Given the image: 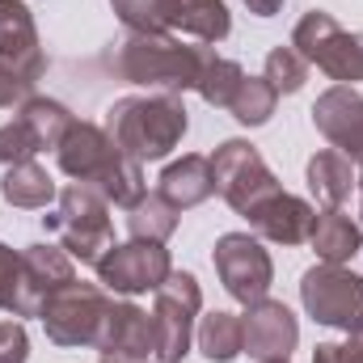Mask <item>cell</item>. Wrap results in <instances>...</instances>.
<instances>
[{
  "instance_id": "ba28073f",
  "label": "cell",
  "mask_w": 363,
  "mask_h": 363,
  "mask_svg": "<svg viewBox=\"0 0 363 363\" xmlns=\"http://www.w3.org/2000/svg\"><path fill=\"white\" fill-rule=\"evenodd\" d=\"M300 304L317 325L359 334L363 330V279L347 267H308L300 279Z\"/></svg>"
},
{
  "instance_id": "1f68e13d",
  "label": "cell",
  "mask_w": 363,
  "mask_h": 363,
  "mask_svg": "<svg viewBox=\"0 0 363 363\" xmlns=\"http://www.w3.org/2000/svg\"><path fill=\"white\" fill-rule=\"evenodd\" d=\"M26 97H34V81H26L21 72H13L9 64H0V110L21 106Z\"/></svg>"
},
{
  "instance_id": "ffe728a7",
  "label": "cell",
  "mask_w": 363,
  "mask_h": 363,
  "mask_svg": "<svg viewBox=\"0 0 363 363\" xmlns=\"http://www.w3.org/2000/svg\"><path fill=\"white\" fill-rule=\"evenodd\" d=\"M313 254L330 267H347L355 254L363 250V228L342 211V207H325L317 211V224H313V237H308Z\"/></svg>"
},
{
  "instance_id": "5b68a950",
  "label": "cell",
  "mask_w": 363,
  "mask_h": 363,
  "mask_svg": "<svg viewBox=\"0 0 363 363\" xmlns=\"http://www.w3.org/2000/svg\"><path fill=\"white\" fill-rule=\"evenodd\" d=\"M291 47L313 64L321 68L330 81L338 85H355L363 81V34H351L334 21V13L325 9H308L296 30H291Z\"/></svg>"
},
{
  "instance_id": "4dcf8cb0",
  "label": "cell",
  "mask_w": 363,
  "mask_h": 363,
  "mask_svg": "<svg viewBox=\"0 0 363 363\" xmlns=\"http://www.w3.org/2000/svg\"><path fill=\"white\" fill-rule=\"evenodd\" d=\"M30 359V334L21 321H0V363H26Z\"/></svg>"
},
{
  "instance_id": "d4e9b609",
  "label": "cell",
  "mask_w": 363,
  "mask_h": 363,
  "mask_svg": "<svg viewBox=\"0 0 363 363\" xmlns=\"http://www.w3.org/2000/svg\"><path fill=\"white\" fill-rule=\"evenodd\" d=\"M178 207L157 190V194H144L135 207H131V216H127V233H131V241H169L174 233H178Z\"/></svg>"
},
{
  "instance_id": "d590c367",
  "label": "cell",
  "mask_w": 363,
  "mask_h": 363,
  "mask_svg": "<svg viewBox=\"0 0 363 363\" xmlns=\"http://www.w3.org/2000/svg\"><path fill=\"white\" fill-rule=\"evenodd\" d=\"M101 363H152L148 355H127V351H101Z\"/></svg>"
},
{
  "instance_id": "44dd1931",
  "label": "cell",
  "mask_w": 363,
  "mask_h": 363,
  "mask_svg": "<svg viewBox=\"0 0 363 363\" xmlns=\"http://www.w3.org/2000/svg\"><path fill=\"white\" fill-rule=\"evenodd\" d=\"M304 178H308V190H313V199H317L321 207H342V203L351 199L355 169H351V161H347L338 148H325V152H313V157H308Z\"/></svg>"
},
{
  "instance_id": "9c48e42d",
  "label": "cell",
  "mask_w": 363,
  "mask_h": 363,
  "mask_svg": "<svg viewBox=\"0 0 363 363\" xmlns=\"http://www.w3.org/2000/svg\"><path fill=\"white\" fill-rule=\"evenodd\" d=\"M211 174H216V194L237 216H250L262 199L283 190L279 178L271 174V165L262 161V152L250 140H224L211 152Z\"/></svg>"
},
{
  "instance_id": "83f0119b",
  "label": "cell",
  "mask_w": 363,
  "mask_h": 363,
  "mask_svg": "<svg viewBox=\"0 0 363 363\" xmlns=\"http://www.w3.org/2000/svg\"><path fill=\"white\" fill-rule=\"evenodd\" d=\"M267 81L274 85V93H300L308 81V60L296 51V47H274L267 55Z\"/></svg>"
},
{
  "instance_id": "e575fe53",
  "label": "cell",
  "mask_w": 363,
  "mask_h": 363,
  "mask_svg": "<svg viewBox=\"0 0 363 363\" xmlns=\"http://www.w3.org/2000/svg\"><path fill=\"white\" fill-rule=\"evenodd\" d=\"M245 9H250L254 17H274V13L283 9V0H245Z\"/></svg>"
},
{
  "instance_id": "8992f818",
  "label": "cell",
  "mask_w": 363,
  "mask_h": 363,
  "mask_svg": "<svg viewBox=\"0 0 363 363\" xmlns=\"http://www.w3.org/2000/svg\"><path fill=\"white\" fill-rule=\"evenodd\" d=\"M110 304H114V300H110V291H106L101 283H81V279H72L68 287H60V291L43 304L38 321H43V330H47V338H51L55 347H97Z\"/></svg>"
},
{
  "instance_id": "7c38bea8",
  "label": "cell",
  "mask_w": 363,
  "mask_h": 363,
  "mask_svg": "<svg viewBox=\"0 0 363 363\" xmlns=\"http://www.w3.org/2000/svg\"><path fill=\"white\" fill-rule=\"evenodd\" d=\"M77 279V262L60 245H26L21 267H17V287H13V317H38L43 304Z\"/></svg>"
},
{
  "instance_id": "cb8c5ba5",
  "label": "cell",
  "mask_w": 363,
  "mask_h": 363,
  "mask_svg": "<svg viewBox=\"0 0 363 363\" xmlns=\"http://www.w3.org/2000/svg\"><path fill=\"white\" fill-rule=\"evenodd\" d=\"M0 194L9 207H21V211H38L55 199V182L43 165L34 161H21V165H9L4 178H0Z\"/></svg>"
},
{
  "instance_id": "f546056e",
  "label": "cell",
  "mask_w": 363,
  "mask_h": 363,
  "mask_svg": "<svg viewBox=\"0 0 363 363\" xmlns=\"http://www.w3.org/2000/svg\"><path fill=\"white\" fill-rule=\"evenodd\" d=\"M43 148L34 144V135L26 131V123L21 118H13V123H4L0 127V165L9 169V165H21V161H34Z\"/></svg>"
},
{
  "instance_id": "4fadbf2b",
  "label": "cell",
  "mask_w": 363,
  "mask_h": 363,
  "mask_svg": "<svg viewBox=\"0 0 363 363\" xmlns=\"http://www.w3.org/2000/svg\"><path fill=\"white\" fill-rule=\"evenodd\" d=\"M313 127L347 157L363 165V93L355 85H330L313 101Z\"/></svg>"
},
{
  "instance_id": "2e32d148",
  "label": "cell",
  "mask_w": 363,
  "mask_h": 363,
  "mask_svg": "<svg viewBox=\"0 0 363 363\" xmlns=\"http://www.w3.org/2000/svg\"><path fill=\"white\" fill-rule=\"evenodd\" d=\"M0 64H9L13 72H21L34 85L47 72V55L38 47V26H34V13L26 9V0H0Z\"/></svg>"
},
{
  "instance_id": "6da1fadb",
  "label": "cell",
  "mask_w": 363,
  "mask_h": 363,
  "mask_svg": "<svg viewBox=\"0 0 363 363\" xmlns=\"http://www.w3.org/2000/svg\"><path fill=\"white\" fill-rule=\"evenodd\" d=\"M55 161H60V169L68 174L72 182H81V186H93L106 203H114V207H135L144 194H148V182H144V165L135 161V157H127L114 140H110V131L106 127H97V123H72L68 127V135H64V144L55 148Z\"/></svg>"
},
{
  "instance_id": "d6986e66",
  "label": "cell",
  "mask_w": 363,
  "mask_h": 363,
  "mask_svg": "<svg viewBox=\"0 0 363 363\" xmlns=\"http://www.w3.org/2000/svg\"><path fill=\"white\" fill-rule=\"evenodd\" d=\"M161 194L178 207V211H190L199 203H207L216 194V174H211V157H199V152H186L182 161H169L161 169Z\"/></svg>"
},
{
  "instance_id": "7402d4cb",
  "label": "cell",
  "mask_w": 363,
  "mask_h": 363,
  "mask_svg": "<svg viewBox=\"0 0 363 363\" xmlns=\"http://www.w3.org/2000/svg\"><path fill=\"white\" fill-rule=\"evenodd\" d=\"M194 342H199L203 359L233 363L241 351H245V325H241V317H237V313L216 308V313L199 317V325H194Z\"/></svg>"
},
{
  "instance_id": "d6a6232c",
  "label": "cell",
  "mask_w": 363,
  "mask_h": 363,
  "mask_svg": "<svg viewBox=\"0 0 363 363\" xmlns=\"http://www.w3.org/2000/svg\"><path fill=\"white\" fill-rule=\"evenodd\" d=\"M17 267H21V254H13L4 241H0V313L13 308V287H17Z\"/></svg>"
},
{
  "instance_id": "52a82bcc",
  "label": "cell",
  "mask_w": 363,
  "mask_h": 363,
  "mask_svg": "<svg viewBox=\"0 0 363 363\" xmlns=\"http://www.w3.org/2000/svg\"><path fill=\"white\" fill-rule=\"evenodd\" d=\"M152 338H157V359L182 363L190 355L199 308H203V287L190 271H174L152 291Z\"/></svg>"
},
{
  "instance_id": "836d02e7",
  "label": "cell",
  "mask_w": 363,
  "mask_h": 363,
  "mask_svg": "<svg viewBox=\"0 0 363 363\" xmlns=\"http://www.w3.org/2000/svg\"><path fill=\"white\" fill-rule=\"evenodd\" d=\"M313 363H342V342H317Z\"/></svg>"
},
{
  "instance_id": "e0dca14e",
  "label": "cell",
  "mask_w": 363,
  "mask_h": 363,
  "mask_svg": "<svg viewBox=\"0 0 363 363\" xmlns=\"http://www.w3.org/2000/svg\"><path fill=\"white\" fill-rule=\"evenodd\" d=\"M161 17L169 34H190L194 43H224L233 34V13L224 0H161Z\"/></svg>"
},
{
  "instance_id": "484cf974",
  "label": "cell",
  "mask_w": 363,
  "mask_h": 363,
  "mask_svg": "<svg viewBox=\"0 0 363 363\" xmlns=\"http://www.w3.org/2000/svg\"><path fill=\"white\" fill-rule=\"evenodd\" d=\"M241 81H245V68H241L237 60H224V55H216V47H203V68H199L194 93H199L207 106L228 110V101H233V93H237Z\"/></svg>"
},
{
  "instance_id": "f35d334b",
  "label": "cell",
  "mask_w": 363,
  "mask_h": 363,
  "mask_svg": "<svg viewBox=\"0 0 363 363\" xmlns=\"http://www.w3.org/2000/svg\"><path fill=\"white\" fill-rule=\"evenodd\" d=\"M359 216H363V203H359Z\"/></svg>"
},
{
  "instance_id": "8d00e7d4",
  "label": "cell",
  "mask_w": 363,
  "mask_h": 363,
  "mask_svg": "<svg viewBox=\"0 0 363 363\" xmlns=\"http://www.w3.org/2000/svg\"><path fill=\"white\" fill-rule=\"evenodd\" d=\"M355 186H359V194H363V165H359V178H355Z\"/></svg>"
},
{
  "instance_id": "4316f807",
  "label": "cell",
  "mask_w": 363,
  "mask_h": 363,
  "mask_svg": "<svg viewBox=\"0 0 363 363\" xmlns=\"http://www.w3.org/2000/svg\"><path fill=\"white\" fill-rule=\"evenodd\" d=\"M274 106H279V93L267 77H245L237 93H233V101H228V114L241 123V127H267L274 114Z\"/></svg>"
},
{
  "instance_id": "277c9868",
  "label": "cell",
  "mask_w": 363,
  "mask_h": 363,
  "mask_svg": "<svg viewBox=\"0 0 363 363\" xmlns=\"http://www.w3.org/2000/svg\"><path fill=\"white\" fill-rule=\"evenodd\" d=\"M43 228L60 237V250L72 262L97 267L106 250H114V228H110V203L93 186H64L60 190V211L43 216Z\"/></svg>"
},
{
  "instance_id": "5bb4252c",
  "label": "cell",
  "mask_w": 363,
  "mask_h": 363,
  "mask_svg": "<svg viewBox=\"0 0 363 363\" xmlns=\"http://www.w3.org/2000/svg\"><path fill=\"white\" fill-rule=\"evenodd\" d=\"M241 325H245V355L258 363L267 359H291V351H296V342H300V321H296V313L283 304V300H258V304H250L245 308V317H241Z\"/></svg>"
},
{
  "instance_id": "3957f363",
  "label": "cell",
  "mask_w": 363,
  "mask_h": 363,
  "mask_svg": "<svg viewBox=\"0 0 363 363\" xmlns=\"http://www.w3.org/2000/svg\"><path fill=\"white\" fill-rule=\"evenodd\" d=\"M207 43H182L178 34H127L114 51V72L127 85H144L157 93H186L199 85Z\"/></svg>"
},
{
  "instance_id": "30bf717a",
  "label": "cell",
  "mask_w": 363,
  "mask_h": 363,
  "mask_svg": "<svg viewBox=\"0 0 363 363\" xmlns=\"http://www.w3.org/2000/svg\"><path fill=\"white\" fill-rule=\"evenodd\" d=\"M211 262H216V274H220L224 291L237 304L250 308V304L267 300V291L274 283V262L254 233H224L216 241V250H211Z\"/></svg>"
},
{
  "instance_id": "7a4b0ae2",
  "label": "cell",
  "mask_w": 363,
  "mask_h": 363,
  "mask_svg": "<svg viewBox=\"0 0 363 363\" xmlns=\"http://www.w3.org/2000/svg\"><path fill=\"white\" fill-rule=\"evenodd\" d=\"M186 127H190V118H186V106L178 93H127V97L110 101V110H106L110 140L140 165L165 161L182 144Z\"/></svg>"
},
{
  "instance_id": "ac0fdd59",
  "label": "cell",
  "mask_w": 363,
  "mask_h": 363,
  "mask_svg": "<svg viewBox=\"0 0 363 363\" xmlns=\"http://www.w3.org/2000/svg\"><path fill=\"white\" fill-rule=\"evenodd\" d=\"M97 351H127V355H157V338H152V313H144L131 300H114L97 338Z\"/></svg>"
},
{
  "instance_id": "9a60e30c",
  "label": "cell",
  "mask_w": 363,
  "mask_h": 363,
  "mask_svg": "<svg viewBox=\"0 0 363 363\" xmlns=\"http://www.w3.org/2000/svg\"><path fill=\"white\" fill-rule=\"evenodd\" d=\"M245 220H250L254 237H262V241H271V245H304V241L313 237L317 207H313L308 199H300V194L279 190L271 199H262Z\"/></svg>"
},
{
  "instance_id": "8fae6325",
  "label": "cell",
  "mask_w": 363,
  "mask_h": 363,
  "mask_svg": "<svg viewBox=\"0 0 363 363\" xmlns=\"http://www.w3.org/2000/svg\"><path fill=\"white\" fill-rule=\"evenodd\" d=\"M169 274H174V258L161 241H127L106 250V258L97 262V283L114 296L157 291Z\"/></svg>"
},
{
  "instance_id": "f1b7e54d",
  "label": "cell",
  "mask_w": 363,
  "mask_h": 363,
  "mask_svg": "<svg viewBox=\"0 0 363 363\" xmlns=\"http://www.w3.org/2000/svg\"><path fill=\"white\" fill-rule=\"evenodd\" d=\"M110 9L127 26V34H169L161 17V0H110Z\"/></svg>"
},
{
  "instance_id": "74e56055",
  "label": "cell",
  "mask_w": 363,
  "mask_h": 363,
  "mask_svg": "<svg viewBox=\"0 0 363 363\" xmlns=\"http://www.w3.org/2000/svg\"><path fill=\"white\" fill-rule=\"evenodd\" d=\"M267 363H291V359H267Z\"/></svg>"
},
{
  "instance_id": "603a6c76",
  "label": "cell",
  "mask_w": 363,
  "mask_h": 363,
  "mask_svg": "<svg viewBox=\"0 0 363 363\" xmlns=\"http://www.w3.org/2000/svg\"><path fill=\"white\" fill-rule=\"evenodd\" d=\"M17 118L26 123V131L34 135V144L47 152V148H60L64 144V135H68V127L77 123L72 114H68V106L64 101H55V97H26L21 106H17Z\"/></svg>"
}]
</instances>
